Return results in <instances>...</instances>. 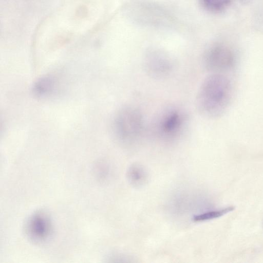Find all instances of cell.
<instances>
[{
    "label": "cell",
    "instance_id": "7a4b0ae2",
    "mask_svg": "<svg viewBox=\"0 0 263 263\" xmlns=\"http://www.w3.org/2000/svg\"><path fill=\"white\" fill-rule=\"evenodd\" d=\"M186 112L178 106H168L155 118L152 125L153 135L164 142L178 140L185 133L187 123Z\"/></svg>",
    "mask_w": 263,
    "mask_h": 263
},
{
    "label": "cell",
    "instance_id": "5b68a950",
    "mask_svg": "<svg viewBox=\"0 0 263 263\" xmlns=\"http://www.w3.org/2000/svg\"><path fill=\"white\" fill-rule=\"evenodd\" d=\"M144 67L147 74L155 79H162L170 76L174 68V62L166 52L152 50L146 54Z\"/></svg>",
    "mask_w": 263,
    "mask_h": 263
},
{
    "label": "cell",
    "instance_id": "9c48e42d",
    "mask_svg": "<svg viewBox=\"0 0 263 263\" xmlns=\"http://www.w3.org/2000/svg\"><path fill=\"white\" fill-rule=\"evenodd\" d=\"M232 0H200L203 7L212 12L222 11L231 4Z\"/></svg>",
    "mask_w": 263,
    "mask_h": 263
},
{
    "label": "cell",
    "instance_id": "30bf717a",
    "mask_svg": "<svg viewBox=\"0 0 263 263\" xmlns=\"http://www.w3.org/2000/svg\"><path fill=\"white\" fill-rule=\"evenodd\" d=\"M240 2H241L242 4H248L250 3L253 0H239Z\"/></svg>",
    "mask_w": 263,
    "mask_h": 263
},
{
    "label": "cell",
    "instance_id": "277c9868",
    "mask_svg": "<svg viewBox=\"0 0 263 263\" xmlns=\"http://www.w3.org/2000/svg\"><path fill=\"white\" fill-rule=\"evenodd\" d=\"M235 63L234 52L230 47L221 44L211 47L203 58L205 68L213 73L228 70L233 67Z\"/></svg>",
    "mask_w": 263,
    "mask_h": 263
},
{
    "label": "cell",
    "instance_id": "52a82bcc",
    "mask_svg": "<svg viewBox=\"0 0 263 263\" xmlns=\"http://www.w3.org/2000/svg\"><path fill=\"white\" fill-rule=\"evenodd\" d=\"M147 173L140 164L132 165L127 172V178L130 184L136 186L144 184L147 180Z\"/></svg>",
    "mask_w": 263,
    "mask_h": 263
},
{
    "label": "cell",
    "instance_id": "8992f818",
    "mask_svg": "<svg viewBox=\"0 0 263 263\" xmlns=\"http://www.w3.org/2000/svg\"><path fill=\"white\" fill-rule=\"evenodd\" d=\"M26 229L30 239L34 241L41 242L49 237L52 231L51 222L47 214L38 211L29 218Z\"/></svg>",
    "mask_w": 263,
    "mask_h": 263
},
{
    "label": "cell",
    "instance_id": "ba28073f",
    "mask_svg": "<svg viewBox=\"0 0 263 263\" xmlns=\"http://www.w3.org/2000/svg\"><path fill=\"white\" fill-rule=\"evenodd\" d=\"M234 210V206H228L220 209L208 211L194 216L193 217V220L194 222H202L210 220L221 217L227 213L233 211Z\"/></svg>",
    "mask_w": 263,
    "mask_h": 263
},
{
    "label": "cell",
    "instance_id": "3957f363",
    "mask_svg": "<svg viewBox=\"0 0 263 263\" xmlns=\"http://www.w3.org/2000/svg\"><path fill=\"white\" fill-rule=\"evenodd\" d=\"M112 130L117 140L125 145L138 142L144 130V120L141 111L132 105L121 107L112 120Z\"/></svg>",
    "mask_w": 263,
    "mask_h": 263
},
{
    "label": "cell",
    "instance_id": "6da1fadb",
    "mask_svg": "<svg viewBox=\"0 0 263 263\" xmlns=\"http://www.w3.org/2000/svg\"><path fill=\"white\" fill-rule=\"evenodd\" d=\"M232 92L230 80L221 73H212L203 79L197 91L196 109L204 117H218L227 108Z\"/></svg>",
    "mask_w": 263,
    "mask_h": 263
}]
</instances>
